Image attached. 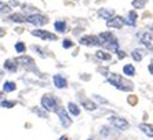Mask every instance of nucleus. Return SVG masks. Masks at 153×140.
Returning a JSON list of instances; mask_svg holds the SVG:
<instances>
[{
	"label": "nucleus",
	"mask_w": 153,
	"mask_h": 140,
	"mask_svg": "<svg viewBox=\"0 0 153 140\" xmlns=\"http://www.w3.org/2000/svg\"><path fill=\"white\" fill-rule=\"evenodd\" d=\"M17 63H15V60L13 59H7L6 62H4V69L10 70V71H17Z\"/></svg>",
	"instance_id": "nucleus-16"
},
{
	"label": "nucleus",
	"mask_w": 153,
	"mask_h": 140,
	"mask_svg": "<svg viewBox=\"0 0 153 140\" xmlns=\"http://www.w3.org/2000/svg\"><path fill=\"white\" fill-rule=\"evenodd\" d=\"M4 33H6V30H4V29H1V28H0V36H3Z\"/></svg>",
	"instance_id": "nucleus-31"
},
{
	"label": "nucleus",
	"mask_w": 153,
	"mask_h": 140,
	"mask_svg": "<svg viewBox=\"0 0 153 140\" xmlns=\"http://www.w3.org/2000/svg\"><path fill=\"white\" fill-rule=\"evenodd\" d=\"M42 106H43V109L46 110V111H50V113H53V111H57V107H58V105H57V99L54 98L53 95H44L42 98Z\"/></svg>",
	"instance_id": "nucleus-3"
},
{
	"label": "nucleus",
	"mask_w": 153,
	"mask_h": 140,
	"mask_svg": "<svg viewBox=\"0 0 153 140\" xmlns=\"http://www.w3.org/2000/svg\"><path fill=\"white\" fill-rule=\"evenodd\" d=\"M15 51H17V52H24V51H25V44L22 41H18L17 44H15Z\"/></svg>",
	"instance_id": "nucleus-26"
},
{
	"label": "nucleus",
	"mask_w": 153,
	"mask_h": 140,
	"mask_svg": "<svg viewBox=\"0 0 153 140\" xmlns=\"http://www.w3.org/2000/svg\"><path fill=\"white\" fill-rule=\"evenodd\" d=\"M108 81H109L112 85H114L117 89H120V91L130 92V91L134 89V85H132L131 81H126L124 78H121L120 76L116 74V73H109L108 74Z\"/></svg>",
	"instance_id": "nucleus-1"
},
{
	"label": "nucleus",
	"mask_w": 153,
	"mask_h": 140,
	"mask_svg": "<svg viewBox=\"0 0 153 140\" xmlns=\"http://www.w3.org/2000/svg\"><path fill=\"white\" fill-rule=\"evenodd\" d=\"M54 26H55V29H57L58 32H61V33L66 32V24H65L64 21H57L54 24Z\"/></svg>",
	"instance_id": "nucleus-23"
},
{
	"label": "nucleus",
	"mask_w": 153,
	"mask_h": 140,
	"mask_svg": "<svg viewBox=\"0 0 153 140\" xmlns=\"http://www.w3.org/2000/svg\"><path fill=\"white\" fill-rule=\"evenodd\" d=\"M14 106H15L14 102H8V100L1 102V107H6V109H11V107H14Z\"/></svg>",
	"instance_id": "nucleus-28"
},
{
	"label": "nucleus",
	"mask_w": 153,
	"mask_h": 140,
	"mask_svg": "<svg viewBox=\"0 0 153 140\" xmlns=\"http://www.w3.org/2000/svg\"><path fill=\"white\" fill-rule=\"evenodd\" d=\"M8 11H10V6L0 1V13H8Z\"/></svg>",
	"instance_id": "nucleus-27"
},
{
	"label": "nucleus",
	"mask_w": 153,
	"mask_h": 140,
	"mask_svg": "<svg viewBox=\"0 0 153 140\" xmlns=\"http://www.w3.org/2000/svg\"><path fill=\"white\" fill-rule=\"evenodd\" d=\"M82 106L84 107L85 110H90V111H93V110L97 109L95 103H94L93 100H88V99H83V100H82Z\"/></svg>",
	"instance_id": "nucleus-15"
},
{
	"label": "nucleus",
	"mask_w": 153,
	"mask_h": 140,
	"mask_svg": "<svg viewBox=\"0 0 153 140\" xmlns=\"http://www.w3.org/2000/svg\"><path fill=\"white\" fill-rule=\"evenodd\" d=\"M95 55H97V58H100V59H105V60H111V58H112L109 54L103 52V51H97Z\"/></svg>",
	"instance_id": "nucleus-25"
},
{
	"label": "nucleus",
	"mask_w": 153,
	"mask_h": 140,
	"mask_svg": "<svg viewBox=\"0 0 153 140\" xmlns=\"http://www.w3.org/2000/svg\"><path fill=\"white\" fill-rule=\"evenodd\" d=\"M88 140H93V139H88Z\"/></svg>",
	"instance_id": "nucleus-35"
},
{
	"label": "nucleus",
	"mask_w": 153,
	"mask_h": 140,
	"mask_svg": "<svg viewBox=\"0 0 153 140\" xmlns=\"http://www.w3.org/2000/svg\"><path fill=\"white\" fill-rule=\"evenodd\" d=\"M80 44L88 46V47H98V46H101V41L97 36L88 35V36H83L82 39H80Z\"/></svg>",
	"instance_id": "nucleus-5"
},
{
	"label": "nucleus",
	"mask_w": 153,
	"mask_h": 140,
	"mask_svg": "<svg viewBox=\"0 0 153 140\" xmlns=\"http://www.w3.org/2000/svg\"><path fill=\"white\" fill-rule=\"evenodd\" d=\"M139 40L142 43L143 46H146L149 49H152V33H142V35H139Z\"/></svg>",
	"instance_id": "nucleus-11"
},
{
	"label": "nucleus",
	"mask_w": 153,
	"mask_h": 140,
	"mask_svg": "<svg viewBox=\"0 0 153 140\" xmlns=\"http://www.w3.org/2000/svg\"><path fill=\"white\" fill-rule=\"evenodd\" d=\"M15 88H17L15 83H13V81H6L3 85V91L4 92H13V91H15Z\"/></svg>",
	"instance_id": "nucleus-20"
},
{
	"label": "nucleus",
	"mask_w": 153,
	"mask_h": 140,
	"mask_svg": "<svg viewBox=\"0 0 153 140\" xmlns=\"http://www.w3.org/2000/svg\"><path fill=\"white\" fill-rule=\"evenodd\" d=\"M59 140H69V137H68V136H61Z\"/></svg>",
	"instance_id": "nucleus-30"
},
{
	"label": "nucleus",
	"mask_w": 153,
	"mask_h": 140,
	"mask_svg": "<svg viewBox=\"0 0 153 140\" xmlns=\"http://www.w3.org/2000/svg\"><path fill=\"white\" fill-rule=\"evenodd\" d=\"M54 81V85L57 88H66V85H68V81H66V78L64 77V76H61V74H57V76H54L53 78Z\"/></svg>",
	"instance_id": "nucleus-10"
},
{
	"label": "nucleus",
	"mask_w": 153,
	"mask_h": 140,
	"mask_svg": "<svg viewBox=\"0 0 153 140\" xmlns=\"http://www.w3.org/2000/svg\"><path fill=\"white\" fill-rule=\"evenodd\" d=\"M98 39L101 41V46H103L106 49H112V51H116L119 49V43H117V39L112 35L111 32H103L98 36Z\"/></svg>",
	"instance_id": "nucleus-2"
},
{
	"label": "nucleus",
	"mask_w": 153,
	"mask_h": 140,
	"mask_svg": "<svg viewBox=\"0 0 153 140\" xmlns=\"http://www.w3.org/2000/svg\"><path fill=\"white\" fill-rule=\"evenodd\" d=\"M57 113H58V118H59L61 125L65 126V128L71 126L72 119L69 118V116H68V113H66V110H65V109H59V110H57Z\"/></svg>",
	"instance_id": "nucleus-8"
},
{
	"label": "nucleus",
	"mask_w": 153,
	"mask_h": 140,
	"mask_svg": "<svg viewBox=\"0 0 153 140\" xmlns=\"http://www.w3.org/2000/svg\"><path fill=\"white\" fill-rule=\"evenodd\" d=\"M62 46H64V48H71V47H73V41L69 39H65L64 43H62Z\"/></svg>",
	"instance_id": "nucleus-29"
},
{
	"label": "nucleus",
	"mask_w": 153,
	"mask_h": 140,
	"mask_svg": "<svg viewBox=\"0 0 153 140\" xmlns=\"http://www.w3.org/2000/svg\"><path fill=\"white\" fill-rule=\"evenodd\" d=\"M1 77H3V73H1V71H0V80H1Z\"/></svg>",
	"instance_id": "nucleus-33"
},
{
	"label": "nucleus",
	"mask_w": 153,
	"mask_h": 140,
	"mask_svg": "<svg viewBox=\"0 0 153 140\" xmlns=\"http://www.w3.org/2000/svg\"><path fill=\"white\" fill-rule=\"evenodd\" d=\"M109 121H111V124L113 126H116L117 129H120V130H124V129H127L128 126V122L126 121L124 118H120V117H114V116H112L111 118H109Z\"/></svg>",
	"instance_id": "nucleus-7"
},
{
	"label": "nucleus",
	"mask_w": 153,
	"mask_h": 140,
	"mask_svg": "<svg viewBox=\"0 0 153 140\" xmlns=\"http://www.w3.org/2000/svg\"><path fill=\"white\" fill-rule=\"evenodd\" d=\"M131 56H132V59L137 60V62H141L143 58V51L142 49H134L131 52Z\"/></svg>",
	"instance_id": "nucleus-18"
},
{
	"label": "nucleus",
	"mask_w": 153,
	"mask_h": 140,
	"mask_svg": "<svg viewBox=\"0 0 153 140\" xmlns=\"http://www.w3.org/2000/svg\"><path fill=\"white\" fill-rule=\"evenodd\" d=\"M123 73H124L126 76H128V77H132V76L135 74V69H134L132 65H126V66L123 67Z\"/></svg>",
	"instance_id": "nucleus-21"
},
{
	"label": "nucleus",
	"mask_w": 153,
	"mask_h": 140,
	"mask_svg": "<svg viewBox=\"0 0 153 140\" xmlns=\"http://www.w3.org/2000/svg\"><path fill=\"white\" fill-rule=\"evenodd\" d=\"M139 129H142L143 133H146L149 137L153 136V132H152V125H148V124H141L139 125Z\"/></svg>",
	"instance_id": "nucleus-22"
},
{
	"label": "nucleus",
	"mask_w": 153,
	"mask_h": 140,
	"mask_svg": "<svg viewBox=\"0 0 153 140\" xmlns=\"http://www.w3.org/2000/svg\"><path fill=\"white\" fill-rule=\"evenodd\" d=\"M68 110L71 111V114H73V116H79V114H80V109H79V106L76 105V103H72V102H69L68 103Z\"/></svg>",
	"instance_id": "nucleus-17"
},
{
	"label": "nucleus",
	"mask_w": 153,
	"mask_h": 140,
	"mask_svg": "<svg viewBox=\"0 0 153 140\" xmlns=\"http://www.w3.org/2000/svg\"><path fill=\"white\" fill-rule=\"evenodd\" d=\"M11 3L14 4V6H18V1H17V0H13V1H11Z\"/></svg>",
	"instance_id": "nucleus-32"
},
{
	"label": "nucleus",
	"mask_w": 153,
	"mask_h": 140,
	"mask_svg": "<svg viewBox=\"0 0 153 140\" xmlns=\"http://www.w3.org/2000/svg\"><path fill=\"white\" fill-rule=\"evenodd\" d=\"M98 15H100L101 18H103V19H109V18H112L114 15V11L113 10H105V8H101V10L98 11Z\"/></svg>",
	"instance_id": "nucleus-14"
},
{
	"label": "nucleus",
	"mask_w": 153,
	"mask_h": 140,
	"mask_svg": "<svg viewBox=\"0 0 153 140\" xmlns=\"http://www.w3.org/2000/svg\"><path fill=\"white\" fill-rule=\"evenodd\" d=\"M32 35L33 36H37L40 39H50V40H57V36L50 33L48 30H42V29H36V30H32Z\"/></svg>",
	"instance_id": "nucleus-9"
},
{
	"label": "nucleus",
	"mask_w": 153,
	"mask_h": 140,
	"mask_svg": "<svg viewBox=\"0 0 153 140\" xmlns=\"http://www.w3.org/2000/svg\"><path fill=\"white\" fill-rule=\"evenodd\" d=\"M146 3H148V0H134V1H132V7L134 8H143Z\"/></svg>",
	"instance_id": "nucleus-24"
},
{
	"label": "nucleus",
	"mask_w": 153,
	"mask_h": 140,
	"mask_svg": "<svg viewBox=\"0 0 153 140\" xmlns=\"http://www.w3.org/2000/svg\"><path fill=\"white\" fill-rule=\"evenodd\" d=\"M15 62L21 63L22 66H32L33 63H35V60H33L30 56H19V58H17Z\"/></svg>",
	"instance_id": "nucleus-13"
},
{
	"label": "nucleus",
	"mask_w": 153,
	"mask_h": 140,
	"mask_svg": "<svg viewBox=\"0 0 153 140\" xmlns=\"http://www.w3.org/2000/svg\"><path fill=\"white\" fill-rule=\"evenodd\" d=\"M26 22L35 25V26H43V25H46L48 22V18L42 14H32L29 17H26Z\"/></svg>",
	"instance_id": "nucleus-4"
},
{
	"label": "nucleus",
	"mask_w": 153,
	"mask_h": 140,
	"mask_svg": "<svg viewBox=\"0 0 153 140\" xmlns=\"http://www.w3.org/2000/svg\"><path fill=\"white\" fill-rule=\"evenodd\" d=\"M137 18H138V15H137L135 11H130V13H128V17L124 19V24L130 25V26H134V25L137 24Z\"/></svg>",
	"instance_id": "nucleus-12"
},
{
	"label": "nucleus",
	"mask_w": 153,
	"mask_h": 140,
	"mask_svg": "<svg viewBox=\"0 0 153 140\" xmlns=\"http://www.w3.org/2000/svg\"><path fill=\"white\" fill-rule=\"evenodd\" d=\"M1 96H3V92H0V99H1Z\"/></svg>",
	"instance_id": "nucleus-34"
},
{
	"label": "nucleus",
	"mask_w": 153,
	"mask_h": 140,
	"mask_svg": "<svg viewBox=\"0 0 153 140\" xmlns=\"http://www.w3.org/2000/svg\"><path fill=\"white\" fill-rule=\"evenodd\" d=\"M10 21L17 22V24H22V22L26 21V18L24 17L22 14H11L10 15Z\"/></svg>",
	"instance_id": "nucleus-19"
},
{
	"label": "nucleus",
	"mask_w": 153,
	"mask_h": 140,
	"mask_svg": "<svg viewBox=\"0 0 153 140\" xmlns=\"http://www.w3.org/2000/svg\"><path fill=\"white\" fill-rule=\"evenodd\" d=\"M108 28H116V29H121L124 26V18L120 15H114V17L109 18L106 21Z\"/></svg>",
	"instance_id": "nucleus-6"
}]
</instances>
